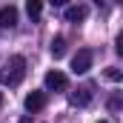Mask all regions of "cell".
Listing matches in <instances>:
<instances>
[{"label":"cell","mask_w":123,"mask_h":123,"mask_svg":"<svg viewBox=\"0 0 123 123\" xmlns=\"http://www.w3.org/2000/svg\"><path fill=\"white\" fill-rule=\"evenodd\" d=\"M92 60H94L92 52H89V49H80V52L72 57V72H74V74H86V72L92 69Z\"/></svg>","instance_id":"2"},{"label":"cell","mask_w":123,"mask_h":123,"mask_svg":"<svg viewBox=\"0 0 123 123\" xmlns=\"http://www.w3.org/2000/svg\"><path fill=\"white\" fill-rule=\"evenodd\" d=\"M72 103L74 106H89L92 103V89H77V92L72 94Z\"/></svg>","instance_id":"7"},{"label":"cell","mask_w":123,"mask_h":123,"mask_svg":"<svg viewBox=\"0 0 123 123\" xmlns=\"http://www.w3.org/2000/svg\"><path fill=\"white\" fill-rule=\"evenodd\" d=\"M106 77H109V80H115V83H117V80H120V72H117V69H106Z\"/></svg>","instance_id":"10"},{"label":"cell","mask_w":123,"mask_h":123,"mask_svg":"<svg viewBox=\"0 0 123 123\" xmlns=\"http://www.w3.org/2000/svg\"><path fill=\"white\" fill-rule=\"evenodd\" d=\"M66 86H69V77L63 72H57V69L46 72V92H66Z\"/></svg>","instance_id":"3"},{"label":"cell","mask_w":123,"mask_h":123,"mask_svg":"<svg viewBox=\"0 0 123 123\" xmlns=\"http://www.w3.org/2000/svg\"><path fill=\"white\" fill-rule=\"evenodd\" d=\"M115 52H117V55H123V34H117V46H115Z\"/></svg>","instance_id":"11"},{"label":"cell","mask_w":123,"mask_h":123,"mask_svg":"<svg viewBox=\"0 0 123 123\" xmlns=\"http://www.w3.org/2000/svg\"><path fill=\"white\" fill-rule=\"evenodd\" d=\"M23 106H26V112H40L43 106H46V92H29L26 94V100H23Z\"/></svg>","instance_id":"5"},{"label":"cell","mask_w":123,"mask_h":123,"mask_svg":"<svg viewBox=\"0 0 123 123\" xmlns=\"http://www.w3.org/2000/svg\"><path fill=\"white\" fill-rule=\"evenodd\" d=\"M49 52H52V57H55V60H60L63 55H66V37H55V40H52V46H49Z\"/></svg>","instance_id":"8"},{"label":"cell","mask_w":123,"mask_h":123,"mask_svg":"<svg viewBox=\"0 0 123 123\" xmlns=\"http://www.w3.org/2000/svg\"><path fill=\"white\" fill-rule=\"evenodd\" d=\"M97 123H109V120H97Z\"/></svg>","instance_id":"14"},{"label":"cell","mask_w":123,"mask_h":123,"mask_svg":"<svg viewBox=\"0 0 123 123\" xmlns=\"http://www.w3.org/2000/svg\"><path fill=\"white\" fill-rule=\"evenodd\" d=\"M40 12H43V3H40V0H29V3H26V14H29L31 20H37Z\"/></svg>","instance_id":"9"},{"label":"cell","mask_w":123,"mask_h":123,"mask_svg":"<svg viewBox=\"0 0 123 123\" xmlns=\"http://www.w3.org/2000/svg\"><path fill=\"white\" fill-rule=\"evenodd\" d=\"M0 103H3V92H0Z\"/></svg>","instance_id":"13"},{"label":"cell","mask_w":123,"mask_h":123,"mask_svg":"<svg viewBox=\"0 0 123 123\" xmlns=\"http://www.w3.org/2000/svg\"><path fill=\"white\" fill-rule=\"evenodd\" d=\"M23 77H26V60H23L20 55L9 57V63L0 69V83H3V86H17Z\"/></svg>","instance_id":"1"},{"label":"cell","mask_w":123,"mask_h":123,"mask_svg":"<svg viewBox=\"0 0 123 123\" xmlns=\"http://www.w3.org/2000/svg\"><path fill=\"white\" fill-rule=\"evenodd\" d=\"M86 14H89V9H86L83 3L66 6V20H69V23H80V20H86Z\"/></svg>","instance_id":"6"},{"label":"cell","mask_w":123,"mask_h":123,"mask_svg":"<svg viewBox=\"0 0 123 123\" xmlns=\"http://www.w3.org/2000/svg\"><path fill=\"white\" fill-rule=\"evenodd\" d=\"M20 123H31V117H23V120H20Z\"/></svg>","instance_id":"12"},{"label":"cell","mask_w":123,"mask_h":123,"mask_svg":"<svg viewBox=\"0 0 123 123\" xmlns=\"http://www.w3.org/2000/svg\"><path fill=\"white\" fill-rule=\"evenodd\" d=\"M17 26V9L9 3V6H0V29H14Z\"/></svg>","instance_id":"4"}]
</instances>
